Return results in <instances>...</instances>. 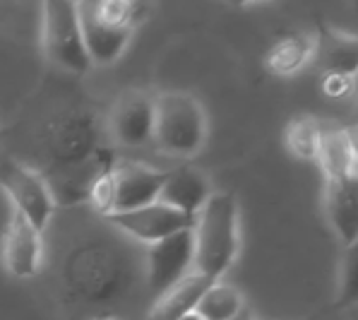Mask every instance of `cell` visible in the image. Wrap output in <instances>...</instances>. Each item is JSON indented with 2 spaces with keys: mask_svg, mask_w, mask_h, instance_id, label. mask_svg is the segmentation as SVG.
I'll return each instance as SVG.
<instances>
[{
  "mask_svg": "<svg viewBox=\"0 0 358 320\" xmlns=\"http://www.w3.org/2000/svg\"><path fill=\"white\" fill-rule=\"evenodd\" d=\"M238 256V202L231 193H212L192 224L195 272L217 282Z\"/></svg>",
  "mask_w": 358,
  "mask_h": 320,
  "instance_id": "obj_1",
  "label": "cell"
},
{
  "mask_svg": "<svg viewBox=\"0 0 358 320\" xmlns=\"http://www.w3.org/2000/svg\"><path fill=\"white\" fill-rule=\"evenodd\" d=\"M207 113L188 92H164L154 97L152 142L173 157H192L205 147Z\"/></svg>",
  "mask_w": 358,
  "mask_h": 320,
  "instance_id": "obj_2",
  "label": "cell"
},
{
  "mask_svg": "<svg viewBox=\"0 0 358 320\" xmlns=\"http://www.w3.org/2000/svg\"><path fill=\"white\" fill-rule=\"evenodd\" d=\"M38 142L51 159V167H70L85 162L101 147L99 116L82 106L60 109L41 123Z\"/></svg>",
  "mask_w": 358,
  "mask_h": 320,
  "instance_id": "obj_3",
  "label": "cell"
},
{
  "mask_svg": "<svg viewBox=\"0 0 358 320\" xmlns=\"http://www.w3.org/2000/svg\"><path fill=\"white\" fill-rule=\"evenodd\" d=\"M65 282L87 303H106L115 299L125 282L120 253L106 244L80 246L68 256Z\"/></svg>",
  "mask_w": 358,
  "mask_h": 320,
  "instance_id": "obj_4",
  "label": "cell"
},
{
  "mask_svg": "<svg viewBox=\"0 0 358 320\" xmlns=\"http://www.w3.org/2000/svg\"><path fill=\"white\" fill-rule=\"evenodd\" d=\"M41 43L46 58L60 70L85 75L92 68L82 39L80 3L75 0H43Z\"/></svg>",
  "mask_w": 358,
  "mask_h": 320,
  "instance_id": "obj_5",
  "label": "cell"
},
{
  "mask_svg": "<svg viewBox=\"0 0 358 320\" xmlns=\"http://www.w3.org/2000/svg\"><path fill=\"white\" fill-rule=\"evenodd\" d=\"M0 188L13 202V212L34 224L38 231L46 229L56 212V202H53L46 179L38 171L15 159H0Z\"/></svg>",
  "mask_w": 358,
  "mask_h": 320,
  "instance_id": "obj_6",
  "label": "cell"
},
{
  "mask_svg": "<svg viewBox=\"0 0 358 320\" xmlns=\"http://www.w3.org/2000/svg\"><path fill=\"white\" fill-rule=\"evenodd\" d=\"M192 267V229L176 231L166 239L147 246V289L162 296L176 282L190 274Z\"/></svg>",
  "mask_w": 358,
  "mask_h": 320,
  "instance_id": "obj_7",
  "label": "cell"
},
{
  "mask_svg": "<svg viewBox=\"0 0 358 320\" xmlns=\"http://www.w3.org/2000/svg\"><path fill=\"white\" fill-rule=\"evenodd\" d=\"M108 222L118 226L120 231H125L132 239L142 241V244L152 246L157 241L166 239V236L176 234V231L192 229L195 219L185 217L178 209L164 205V202H150L145 207L128 209V212H113L108 214Z\"/></svg>",
  "mask_w": 358,
  "mask_h": 320,
  "instance_id": "obj_8",
  "label": "cell"
},
{
  "mask_svg": "<svg viewBox=\"0 0 358 320\" xmlns=\"http://www.w3.org/2000/svg\"><path fill=\"white\" fill-rule=\"evenodd\" d=\"M113 152L106 147H99L90 159L80 164H70V167H51L48 174L43 176L48 183V190L53 195L56 205H77L90 197V190L94 181L103 171L113 167Z\"/></svg>",
  "mask_w": 358,
  "mask_h": 320,
  "instance_id": "obj_9",
  "label": "cell"
},
{
  "mask_svg": "<svg viewBox=\"0 0 358 320\" xmlns=\"http://www.w3.org/2000/svg\"><path fill=\"white\" fill-rule=\"evenodd\" d=\"M154 97L140 90L123 92L108 111V132L118 145L142 147L152 142Z\"/></svg>",
  "mask_w": 358,
  "mask_h": 320,
  "instance_id": "obj_10",
  "label": "cell"
},
{
  "mask_svg": "<svg viewBox=\"0 0 358 320\" xmlns=\"http://www.w3.org/2000/svg\"><path fill=\"white\" fill-rule=\"evenodd\" d=\"M166 174L169 171H157L140 162H115L111 169L115 212H128L157 202Z\"/></svg>",
  "mask_w": 358,
  "mask_h": 320,
  "instance_id": "obj_11",
  "label": "cell"
},
{
  "mask_svg": "<svg viewBox=\"0 0 358 320\" xmlns=\"http://www.w3.org/2000/svg\"><path fill=\"white\" fill-rule=\"evenodd\" d=\"M34 224L13 212L3 236V265L15 279H31L38 274L43 260V241Z\"/></svg>",
  "mask_w": 358,
  "mask_h": 320,
  "instance_id": "obj_12",
  "label": "cell"
},
{
  "mask_svg": "<svg viewBox=\"0 0 358 320\" xmlns=\"http://www.w3.org/2000/svg\"><path fill=\"white\" fill-rule=\"evenodd\" d=\"M320 53V39L313 32H289L269 43L262 68L274 77H291L306 70Z\"/></svg>",
  "mask_w": 358,
  "mask_h": 320,
  "instance_id": "obj_13",
  "label": "cell"
},
{
  "mask_svg": "<svg viewBox=\"0 0 358 320\" xmlns=\"http://www.w3.org/2000/svg\"><path fill=\"white\" fill-rule=\"evenodd\" d=\"M209 195H212V188H209V181L202 171L192 167H178L166 174V181L159 193V202L195 219Z\"/></svg>",
  "mask_w": 358,
  "mask_h": 320,
  "instance_id": "obj_14",
  "label": "cell"
},
{
  "mask_svg": "<svg viewBox=\"0 0 358 320\" xmlns=\"http://www.w3.org/2000/svg\"><path fill=\"white\" fill-rule=\"evenodd\" d=\"M324 209L327 219L346 248L358 241V179H324Z\"/></svg>",
  "mask_w": 358,
  "mask_h": 320,
  "instance_id": "obj_15",
  "label": "cell"
},
{
  "mask_svg": "<svg viewBox=\"0 0 358 320\" xmlns=\"http://www.w3.org/2000/svg\"><path fill=\"white\" fill-rule=\"evenodd\" d=\"M317 164L322 167L324 179L356 181L358 179V154H356L354 130L322 128Z\"/></svg>",
  "mask_w": 358,
  "mask_h": 320,
  "instance_id": "obj_16",
  "label": "cell"
},
{
  "mask_svg": "<svg viewBox=\"0 0 358 320\" xmlns=\"http://www.w3.org/2000/svg\"><path fill=\"white\" fill-rule=\"evenodd\" d=\"M209 286V279L200 272L185 274L180 282H176L171 289L164 291L157 301H154L150 318L147 320H178L188 313H195L197 301L205 294Z\"/></svg>",
  "mask_w": 358,
  "mask_h": 320,
  "instance_id": "obj_17",
  "label": "cell"
},
{
  "mask_svg": "<svg viewBox=\"0 0 358 320\" xmlns=\"http://www.w3.org/2000/svg\"><path fill=\"white\" fill-rule=\"evenodd\" d=\"M80 22L82 39H85V48L92 65H111L123 56V51L128 48L132 39V27L130 29H106V27H99L82 8Z\"/></svg>",
  "mask_w": 358,
  "mask_h": 320,
  "instance_id": "obj_18",
  "label": "cell"
},
{
  "mask_svg": "<svg viewBox=\"0 0 358 320\" xmlns=\"http://www.w3.org/2000/svg\"><path fill=\"white\" fill-rule=\"evenodd\" d=\"M195 313L202 320H238L243 316V294L222 279L209 282L197 301Z\"/></svg>",
  "mask_w": 358,
  "mask_h": 320,
  "instance_id": "obj_19",
  "label": "cell"
},
{
  "mask_svg": "<svg viewBox=\"0 0 358 320\" xmlns=\"http://www.w3.org/2000/svg\"><path fill=\"white\" fill-rule=\"evenodd\" d=\"M320 140H322V125L315 118H310V116H296L284 128L286 147L301 162H317Z\"/></svg>",
  "mask_w": 358,
  "mask_h": 320,
  "instance_id": "obj_20",
  "label": "cell"
},
{
  "mask_svg": "<svg viewBox=\"0 0 358 320\" xmlns=\"http://www.w3.org/2000/svg\"><path fill=\"white\" fill-rule=\"evenodd\" d=\"M320 48H324V70H339V73L356 75L358 46L354 34L327 32L324 39H320Z\"/></svg>",
  "mask_w": 358,
  "mask_h": 320,
  "instance_id": "obj_21",
  "label": "cell"
},
{
  "mask_svg": "<svg viewBox=\"0 0 358 320\" xmlns=\"http://www.w3.org/2000/svg\"><path fill=\"white\" fill-rule=\"evenodd\" d=\"M341 282H339V299L337 306L346 308L356 303V294H358V267H356V246L346 248L344 256V265H341Z\"/></svg>",
  "mask_w": 358,
  "mask_h": 320,
  "instance_id": "obj_22",
  "label": "cell"
},
{
  "mask_svg": "<svg viewBox=\"0 0 358 320\" xmlns=\"http://www.w3.org/2000/svg\"><path fill=\"white\" fill-rule=\"evenodd\" d=\"M356 87V75L339 73V70H322L320 90L329 99H346Z\"/></svg>",
  "mask_w": 358,
  "mask_h": 320,
  "instance_id": "obj_23",
  "label": "cell"
},
{
  "mask_svg": "<svg viewBox=\"0 0 358 320\" xmlns=\"http://www.w3.org/2000/svg\"><path fill=\"white\" fill-rule=\"evenodd\" d=\"M227 3L231 5V8H245V5L257 3V0H227Z\"/></svg>",
  "mask_w": 358,
  "mask_h": 320,
  "instance_id": "obj_24",
  "label": "cell"
},
{
  "mask_svg": "<svg viewBox=\"0 0 358 320\" xmlns=\"http://www.w3.org/2000/svg\"><path fill=\"white\" fill-rule=\"evenodd\" d=\"M120 3H125V5H130V8H135V10H140V5H142V0H120Z\"/></svg>",
  "mask_w": 358,
  "mask_h": 320,
  "instance_id": "obj_25",
  "label": "cell"
},
{
  "mask_svg": "<svg viewBox=\"0 0 358 320\" xmlns=\"http://www.w3.org/2000/svg\"><path fill=\"white\" fill-rule=\"evenodd\" d=\"M178 320H202L197 313H188V316H183V318H178Z\"/></svg>",
  "mask_w": 358,
  "mask_h": 320,
  "instance_id": "obj_26",
  "label": "cell"
},
{
  "mask_svg": "<svg viewBox=\"0 0 358 320\" xmlns=\"http://www.w3.org/2000/svg\"><path fill=\"white\" fill-rule=\"evenodd\" d=\"M90 320H120V318H115V316H96V318H90Z\"/></svg>",
  "mask_w": 358,
  "mask_h": 320,
  "instance_id": "obj_27",
  "label": "cell"
},
{
  "mask_svg": "<svg viewBox=\"0 0 358 320\" xmlns=\"http://www.w3.org/2000/svg\"><path fill=\"white\" fill-rule=\"evenodd\" d=\"M75 3H80V0H75Z\"/></svg>",
  "mask_w": 358,
  "mask_h": 320,
  "instance_id": "obj_28",
  "label": "cell"
}]
</instances>
